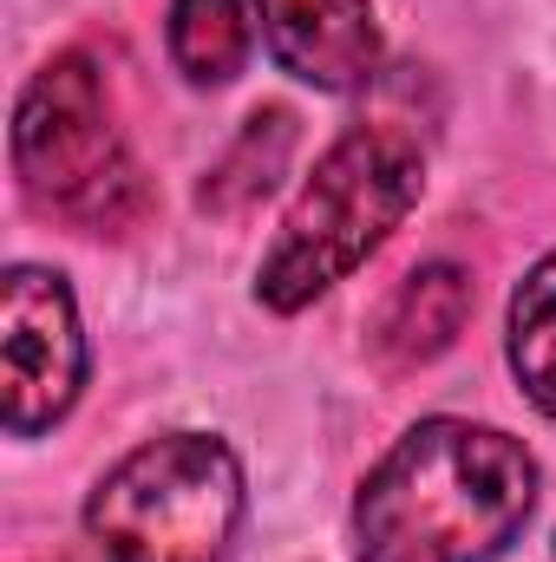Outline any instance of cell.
Returning <instances> with one entry per match:
<instances>
[{
  "instance_id": "cell-2",
  "label": "cell",
  "mask_w": 556,
  "mask_h": 562,
  "mask_svg": "<svg viewBox=\"0 0 556 562\" xmlns=\"http://www.w3.org/2000/svg\"><path fill=\"white\" fill-rule=\"evenodd\" d=\"M419 183H425V157L407 132L354 125L288 203L276 243L256 269V301L269 314H301L308 301H321L407 223Z\"/></svg>"
},
{
  "instance_id": "cell-4",
  "label": "cell",
  "mask_w": 556,
  "mask_h": 562,
  "mask_svg": "<svg viewBox=\"0 0 556 562\" xmlns=\"http://www.w3.org/2000/svg\"><path fill=\"white\" fill-rule=\"evenodd\" d=\"M13 177L40 216L86 236L132 229L144 216V170L125 150L105 86L86 53H59L13 105Z\"/></svg>"
},
{
  "instance_id": "cell-8",
  "label": "cell",
  "mask_w": 556,
  "mask_h": 562,
  "mask_svg": "<svg viewBox=\"0 0 556 562\" xmlns=\"http://www.w3.org/2000/svg\"><path fill=\"white\" fill-rule=\"evenodd\" d=\"M170 66L190 86H230L249 66V13L243 0H170Z\"/></svg>"
},
{
  "instance_id": "cell-6",
  "label": "cell",
  "mask_w": 556,
  "mask_h": 562,
  "mask_svg": "<svg viewBox=\"0 0 556 562\" xmlns=\"http://www.w3.org/2000/svg\"><path fill=\"white\" fill-rule=\"evenodd\" d=\"M281 72L314 92H360L380 72V26L367 0H256Z\"/></svg>"
},
{
  "instance_id": "cell-7",
  "label": "cell",
  "mask_w": 556,
  "mask_h": 562,
  "mask_svg": "<svg viewBox=\"0 0 556 562\" xmlns=\"http://www.w3.org/2000/svg\"><path fill=\"white\" fill-rule=\"evenodd\" d=\"M471 321V276L458 262H425L400 281L374 321V353L387 367H425L438 360Z\"/></svg>"
},
{
  "instance_id": "cell-3",
  "label": "cell",
  "mask_w": 556,
  "mask_h": 562,
  "mask_svg": "<svg viewBox=\"0 0 556 562\" xmlns=\"http://www.w3.org/2000/svg\"><path fill=\"white\" fill-rule=\"evenodd\" d=\"M243 517V464L210 431H164L138 445L86 504V530L112 562H236Z\"/></svg>"
},
{
  "instance_id": "cell-9",
  "label": "cell",
  "mask_w": 556,
  "mask_h": 562,
  "mask_svg": "<svg viewBox=\"0 0 556 562\" xmlns=\"http://www.w3.org/2000/svg\"><path fill=\"white\" fill-rule=\"evenodd\" d=\"M504 353H511V373H518L524 400H531L544 419H556V249L518 281V294H511Z\"/></svg>"
},
{
  "instance_id": "cell-1",
  "label": "cell",
  "mask_w": 556,
  "mask_h": 562,
  "mask_svg": "<svg viewBox=\"0 0 556 562\" xmlns=\"http://www.w3.org/2000/svg\"><path fill=\"white\" fill-rule=\"evenodd\" d=\"M537 458L471 419H419L354 497L360 562H498L531 524Z\"/></svg>"
},
{
  "instance_id": "cell-5",
  "label": "cell",
  "mask_w": 556,
  "mask_h": 562,
  "mask_svg": "<svg viewBox=\"0 0 556 562\" xmlns=\"http://www.w3.org/2000/svg\"><path fill=\"white\" fill-rule=\"evenodd\" d=\"M86 386V334L73 288L53 269H7L0 276V419L13 438H33L73 413Z\"/></svg>"
}]
</instances>
